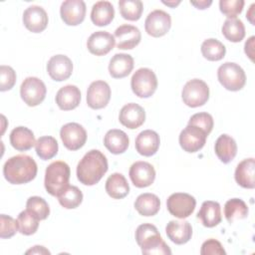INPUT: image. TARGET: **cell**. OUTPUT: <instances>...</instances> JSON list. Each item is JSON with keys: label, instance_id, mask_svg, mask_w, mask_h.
<instances>
[{"label": "cell", "instance_id": "26", "mask_svg": "<svg viewBox=\"0 0 255 255\" xmlns=\"http://www.w3.org/2000/svg\"><path fill=\"white\" fill-rule=\"evenodd\" d=\"M254 172H255V160L253 157L243 159L238 163L235 169V180L236 182L248 189H252L255 187L254 181Z\"/></svg>", "mask_w": 255, "mask_h": 255}, {"label": "cell", "instance_id": "38", "mask_svg": "<svg viewBox=\"0 0 255 255\" xmlns=\"http://www.w3.org/2000/svg\"><path fill=\"white\" fill-rule=\"evenodd\" d=\"M59 203L66 209L78 207L83 201V193L75 185H69L68 188L58 196Z\"/></svg>", "mask_w": 255, "mask_h": 255}, {"label": "cell", "instance_id": "41", "mask_svg": "<svg viewBox=\"0 0 255 255\" xmlns=\"http://www.w3.org/2000/svg\"><path fill=\"white\" fill-rule=\"evenodd\" d=\"M213 118L210 114L208 113H197L191 116V118L188 121V125L196 126L203 129L206 134L208 135L212 128H213Z\"/></svg>", "mask_w": 255, "mask_h": 255}, {"label": "cell", "instance_id": "10", "mask_svg": "<svg viewBox=\"0 0 255 255\" xmlns=\"http://www.w3.org/2000/svg\"><path fill=\"white\" fill-rule=\"evenodd\" d=\"M207 134L200 128L187 125L179 134V144L184 151L196 152L201 149L206 142Z\"/></svg>", "mask_w": 255, "mask_h": 255}, {"label": "cell", "instance_id": "40", "mask_svg": "<svg viewBox=\"0 0 255 255\" xmlns=\"http://www.w3.org/2000/svg\"><path fill=\"white\" fill-rule=\"evenodd\" d=\"M26 209L39 220L46 219L50 214V208L47 201L40 196L29 197L26 202Z\"/></svg>", "mask_w": 255, "mask_h": 255}, {"label": "cell", "instance_id": "32", "mask_svg": "<svg viewBox=\"0 0 255 255\" xmlns=\"http://www.w3.org/2000/svg\"><path fill=\"white\" fill-rule=\"evenodd\" d=\"M134 208L142 216H153L160 208V200L153 193H142L134 201Z\"/></svg>", "mask_w": 255, "mask_h": 255}, {"label": "cell", "instance_id": "15", "mask_svg": "<svg viewBox=\"0 0 255 255\" xmlns=\"http://www.w3.org/2000/svg\"><path fill=\"white\" fill-rule=\"evenodd\" d=\"M61 18L69 26L81 24L86 16V4L83 0L64 1L60 8Z\"/></svg>", "mask_w": 255, "mask_h": 255}, {"label": "cell", "instance_id": "9", "mask_svg": "<svg viewBox=\"0 0 255 255\" xmlns=\"http://www.w3.org/2000/svg\"><path fill=\"white\" fill-rule=\"evenodd\" d=\"M195 198L184 192L172 193L166 200V207L169 213L180 219L191 215L195 209Z\"/></svg>", "mask_w": 255, "mask_h": 255}, {"label": "cell", "instance_id": "24", "mask_svg": "<svg viewBox=\"0 0 255 255\" xmlns=\"http://www.w3.org/2000/svg\"><path fill=\"white\" fill-rule=\"evenodd\" d=\"M133 69V58L125 53L116 54L110 61L109 72L115 79H122L128 76Z\"/></svg>", "mask_w": 255, "mask_h": 255}, {"label": "cell", "instance_id": "34", "mask_svg": "<svg viewBox=\"0 0 255 255\" xmlns=\"http://www.w3.org/2000/svg\"><path fill=\"white\" fill-rule=\"evenodd\" d=\"M224 215L229 223L244 219L248 215V206L240 198H231L224 205Z\"/></svg>", "mask_w": 255, "mask_h": 255}, {"label": "cell", "instance_id": "7", "mask_svg": "<svg viewBox=\"0 0 255 255\" xmlns=\"http://www.w3.org/2000/svg\"><path fill=\"white\" fill-rule=\"evenodd\" d=\"M181 97L186 106L190 108L201 107L209 99V88L204 81L192 79L184 85Z\"/></svg>", "mask_w": 255, "mask_h": 255}, {"label": "cell", "instance_id": "37", "mask_svg": "<svg viewBox=\"0 0 255 255\" xmlns=\"http://www.w3.org/2000/svg\"><path fill=\"white\" fill-rule=\"evenodd\" d=\"M119 9L124 19L136 21L141 17L143 5L140 0H121L119 1Z\"/></svg>", "mask_w": 255, "mask_h": 255}, {"label": "cell", "instance_id": "3", "mask_svg": "<svg viewBox=\"0 0 255 255\" xmlns=\"http://www.w3.org/2000/svg\"><path fill=\"white\" fill-rule=\"evenodd\" d=\"M135 240L142 254L170 255L171 250L161 238L157 228L150 223L140 224L135 230Z\"/></svg>", "mask_w": 255, "mask_h": 255}, {"label": "cell", "instance_id": "44", "mask_svg": "<svg viewBox=\"0 0 255 255\" xmlns=\"http://www.w3.org/2000/svg\"><path fill=\"white\" fill-rule=\"evenodd\" d=\"M1 230H0V237L1 238H10L16 234L18 231L17 220L12 218L9 215L1 214Z\"/></svg>", "mask_w": 255, "mask_h": 255}, {"label": "cell", "instance_id": "19", "mask_svg": "<svg viewBox=\"0 0 255 255\" xmlns=\"http://www.w3.org/2000/svg\"><path fill=\"white\" fill-rule=\"evenodd\" d=\"M120 123L129 129L139 128L145 121V112L137 104L129 103L125 105L119 115Z\"/></svg>", "mask_w": 255, "mask_h": 255}, {"label": "cell", "instance_id": "17", "mask_svg": "<svg viewBox=\"0 0 255 255\" xmlns=\"http://www.w3.org/2000/svg\"><path fill=\"white\" fill-rule=\"evenodd\" d=\"M115 44V36L107 31H97L93 33L87 41L88 50L96 56L107 55L113 50Z\"/></svg>", "mask_w": 255, "mask_h": 255}, {"label": "cell", "instance_id": "5", "mask_svg": "<svg viewBox=\"0 0 255 255\" xmlns=\"http://www.w3.org/2000/svg\"><path fill=\"white\" fill-rule=\"evenodd\" d=\"M217 78L223 88L232 92L241 90L246 83L244 70L233 62L222 64L217 70Z\"/></svg>", "mask_w": 255, "mask_h": 255}, {"label": "cell", "instance_id": "25", "mask_svg": "<svg viewBox=\"0 0 255 255\" xmlns=\"http://www.w3.org/2000/svg\"><path fill=\"white\" fill-rule=\"evenodd\" d=\"M197 218L200 219L203 226L211 228L221 222V207L216 201L206 200L201 204L200 210L197 213Z\"/></svg>", "mask_w": 255, "mask_h": 255}, {"label": "cell", "instance_id": "31", "mask_svg": "<svg viewBox=\"0 0 255 255\" xmlns=\"http://www.w3.org/2000/svg\"><path fill=\"white\" fill-rule=\"evenodd\" d=\"M106 191L112 198L122 199L128 194L129 185L122 173L115 172L106 181Z\"/></svg>", "mask_w": 255, "mask_h": 255}, {"label": "cell", "instance_id": "27", "mask_svg": "<svg viewBox=\"0 0 255 255\" xmlns=\"http://www.w3.org/2000/svg\"><path fill=\"white\" fill-rule=\"evenodd\" d=\"M11 145L19 151H25L32 148L36 141L34 133L26 127H17L10 133Z\"/></svg>", "mask_w": 255, "mask_h": 255}, {"label": "cell", "instance_id": "4", "mask_svg": "<svg viewBox=\"0 0 255 255\" xmlns=\"http://www.w3.org/2000/svg\"><path fill=\"white\" fill-rule=\"evenodd\" d=\"M70 167L61 160L54 161L48 165L45 172V188L53 196H59L69 186Z\"/></svg>", "mask_w": 255, "mask_h": 255}, {"label": "cell", "instance_id": "20", "mask_svg": "<svg viewBox=\"0 0 255 255\" xmlns=\"http://www.w3.org/2000/svg\"><path fill=\"white\" fill-rule=\"evenodd\" d=\"M117 39V47L122 50H130L137 46L141 39V34L138 28L132 25H122L115 31Z\"/></svg>", "mask_w": 255, "mask_h": 255}, {"label": "cell", "instance_id": "47", "mask_svg": "<svg viewBox=\"0 0 255 255\" xmlns=\"http://www.w3.org/2000/svg\"><path fill=\"white\" fill-rule=\"evenodd\" d=\"M190 3L195 6L197 9H206L207 7H209L211 4H212V1L211 0H201V1H190Z\"/></svg>", "mask_w": 255, "mask_h": 255}, {"label": "cell", "instance_id": "39", "mask_svg": "<svg viewBox=\"0 0 255 255\" xmlns=\"http://www.w3.org/2000/svg\"><path fill=\"white\" fill-rule=\"evenodd\" d=\"M18 231L23 235L34 234L39 227V219L27 209L21 211L17 218Z\"/></svg>", "mask_w": 255, "mask_h": 255}, {"label": "cell", "instance_id": "33", "mask_svg": "<svg viewBox=\"0 0 255 255\" xmlns=\"http://www.w3.org/2000/svg\"><path fill=\"white\" fill-rule=\"evenodd\" d=\"M222 34L230 42L238 43L245 37V27L238 18H227L222 25Z\"/></svg>", "mask_w": 255, "mask_h": 255}, {"label": "cell", "instance_id": "12", "mask_svg": "<svg viewBox=\"0 0 255 255\" xmlns=\"http://www.w3.org/2000/svg\"><path fill=\"white\" fill-rule=\"evenodd\" d=\"M171 27V18L168 13L163 10L151 11L144 22L145 32L151 37L164 36Z\"/></svg>", "mask_w": 255, "mask_h": 255}, {"label": "cell", "instance_id": "16", "mask_svg": "<svg viewBox=\"0 0 255 255\" xmlns=\"http://www.w3.org/2000/svg\"><path fill=\"white\" fill-rule=\"evenodd\" d=\"M47 72L52 80L62 82L70 78L73 72V63L66 55H55L47 64Z\"/></svg>", "mask_w": 255, "mask_h": 255}, {"label": "cell", "instance_id": "14", "mask_svg": "<svg viewBox=\"0 0 255 255\" xmlns=\"http://www.w3.org/2000/svg\"><path fill=\"white\" fill-rule=\"evenodd\" d=\"M128 174L132 184L138 188L151 185L155 179V170L153 166L146 161H136L132 163Z\"/></svg>", "mask_w": 255, "mask_h": 255}, {"label": "cell", "instance_id": "29", "mask_svg": "<svg viewBox=\"0 0 255 255\" xmlns=\"http://www.w3.org/2000/svg\"><path fill=\"white\" fill-rule=\"evenodd\" d=\"M217 157L223 163H228L234 159L237 153L236 141L228 134H221L215 141L214 145Z\"/></svg>", "mask_w": 255, "mask_h": 255}, {"label": "cell", "instance_id": "6", "mask_svg": "<svg viewBox=\"0 0 255 255\" xmlns=\"http://www.w3.org/2000/svg\"><path fill=\"white\" fill-rule=\"evenodd\" d=\"M130 87L138 98L151 97L157 88V79L154 72L148 68H140L134 72L130 80Z\"/></svg>", "mask_w": 255, "mask_h": 255}, {"label": "cell", "instance_id": "22", "mask_svg": "<svg viewBox=\"0 0 255 255\" xmlns=\"http://www.w3.org/2000/svg\"><path fill=\"white\" fill-rule=\"evenodd\" d=\"M165 232L170 241L177 245H182L190 240L192 236V227L188 221L171 220L167 223Z\"/></svg>", "mask_w": 255, "mask_h": 255}, {"label": "cell", "instance_id": "1", "mask_svg": "<svg viewBox=\"0 0 255 255\" xmlns=\"http://www.w3.org/2000/svg\"><path fill=\"white\" fill-rule=\"evenodd\" d=\"M108 159L98 149L88 151L77 165V177L85 185H95L108 171Z\"/></svg>", "mask_w": 255, "mask_h": 255}, {"label": "cell", "instance_id": "36", "mask_svg": "<svg viewBox=\"0 0 255 255\" xmlns=\"http://www.w3.org/2000/svg\"><path fill=\"white\" fill-rule=\"evenodd\" d=\"M201 53L208 61H220L225 56L226 48L220 41L210 38L201 44Z\"/></svg>", "mask_w": 255, "mask_h": 255}, {"label": "cell", "instance_id": "43", "mask_svg": "<svg viewBox=\"0 0 255 255\" xmlns=\"http://www.w3.org/2000/svg\"><path fill=\"white\" fill-rule=\"evenodd\" d=\"M16 83V73L10 66L2 65L0 67V91L11 90Z\"/></svg>", "mask_w": 255, "mask_h": 255}, {"label": "cell", "instance_id": "13", "mask_svg": "<svg viewBox=\"0 0 255 255\" xmlns=\"http://www.w3.org/2000/svg\"><path fill=\"white\" fill-rule=\"evenodd\" d=\"M111 99V88L105 81L91 83L87 91V104L91 109L100 110L105 108Z\"/></svg>", "mask_w": 255, "mask_h": 255}, {"label": "cell", "instance_id": "48", "mask_svg": "<svg viewBox=\"0 0 255 255\" xmlns=\"http://www.w3.org/2000/svg\"><path fill=\"white\" fill-rule=\"evenodd\" d=\"M50 254V251L47 250L45 247L43 246H34V248L26 251V254Z\"/></svg>", "mask_w": 255, "mask_h": 255}, {"label": "cell", "instance_id": "18", "mask_svg": "<svg viewBox=\"0 0 255 255\" xmlns=\"http://www.w3.org/2000/svg\"><path fill=\"white\" fill-rule=\"evenodd\" d=\"M23 23L29 31L33 33H40L47 28V12L41 6H29L23 13Z\"/></svg>", "mask_w": 255, "mask_h": 255}, {"label": "cell", "instance_id": "28", "mask_svg": "<svg viewBox=\"0 0 255 255\" xmlns=\"http://www.w3.org/2000/svg\"><path fill=\"white\" fill-rule=\"evenodd\" d=\"M128 134L124 130L117 128L110 129L104 137L105 146L114 154L125 152L128 147Z\"/></svg>", "mask_w": 255, "mask_h": 255}, {"label": "cell", "instance_id": "49", "mask_svg": "<svg viewBox=\"0 0 255 255\" xmlns=\"http://www.w3.org/2000/svg\"><path fill=\"white\" fill-rule=\"evenodd\" d=\"M162 3L163 4H165V5H167V6H169V7H175L176 5H178L179 3H180V1L178 0V1H162Z\"/></svg>", "mask_w": 255, "mask_h": 255}, {"label": "cell", "instance_id": "35", "mask_svg": "<svg viewBox=\"0 0 255 255\" xmlns=\"http://www.w3.org/2000/svg\"><path fill=\"white\" fill-rule=\"evenodd\" d=\"M35 149L37 155L43 159L48 160L54 157L58 152V141L55 137L50 135L41 136L35 143Z\"/></svg>", "mask_w": 255, "mask_h": 255}, {"label": "cell", "instance_id": "21", "mask_svg": "<svg viewBox=\"0 0 255 255\" xmlns=\"http://www.w3.org/2000/svg\"><path fill=\"white\" fill-rule=\"evenodd\" d=\"M160 143L159 135L156 131L145 129L140 131L135 138V149L143 156H151L156 153Z\"/></svg>", "mask_w": 255, "mask_h": 255}, {"label": "cell", "instance_id": "42", "mask_svg": "<svg viewBox=\"0 0 255 255\" xmlns=\"http://www.w3.org/2000/svg\"><path fill=\"white\" fill-rule=\"evenodd\" d=\"M243 0H220L219 8L220 11L228 18H236L243 10Z\"/></svg>", "mask_w": 255, "mask_h": 255}, {"label": "cell", "instance_id": "46", "mask_svg": "<svg viewBox=\"0 0 255 255\" xmlns=\"http://www.w3.org/2000/svg\"><path fill=\"white\" fill-rule=\"evenodd\" d=\"M254 36H251L245 43V53L250 58L251 61H253V47H254Z\"/></svg>", "mask_w": 255, "mask_h": 255}, {"label": "cell", "instance_id": "23", "mask_svg": "<svg viewBox=\"0 0 255 255\" xmlns=\"http://www.w3.org/2000/svg\"><path fill=\"white\" fill-rule=\"evenodd\" d=\"M81 102V92L77 86L67 85L62 87L56 95V103L63 111L76 109Z\"/></svg>", "mask_w": 255, "mask_h": 255}, {"label": "cell", "instance_id": "8", "mask_svg": "<svg viewBox=\"0 0 255 255\" xmlns=\"http://www.w3.org/2000/svg\"><path fill=\"white\" fill-rule=\"evenodd\" d=\"M47 89L42 80L36 77L26 78L20 87V95L25 104L29 107L40 105L46 97Z\"/></svg>", "mask_w": 255, "mask_h": 255}, {"label": "cell", "instance_id": "45", "mask_svg": "<svg viewBox=\"0 0 255 255\" xmlns=\"http://www.w3.org/2000/svg\"><path fill=\"white\" fill-rule=\"evenodd\" d=\"M201 255H225L226 252L221 243L215 239H208L201 245Z\"/></svg>", "mask_w": 255, "mask_h": 255}, {"label": "cell", "instance_id": "2", "mask_svg": "<svg viewBox=\"0 0 255 255\" xmlns=\"http://www.w3.org/2000/svg\"><path fill=\"white\" fill-rule=\"evenodd\" d=\"M37 163L27 154L10 157L3 166L5 179L12 184H24L32 181L37 175Z\"/></svg>", "mask_w": 255, "mask_h": 255}, {"label": "cell", "instance_id": "11", "mask_svg": "<svg viewBox=\"0 0 255 255\" xmlns=\"http://www.w3.org/2000/svg\"><path fill=\"white\" fill-rule=\"evenodd\" d=\"M60 136L63 144L70 150H78L87 140V131L77 123H68L61 128Z\"/></svg>", "mask_w": 255, "mask_h": 255}, {"label": "cell", "instance_id": "30", "mask_svg": "<svg viewBox=\"0 0 255 255\" xmlns=\"http://www.w3.org/2000/svg\"><path fill=\"white\" fill-rule=\"evenodd\" d=\"M115 17V9L109 1H98L96 2L91 11V20L96 26H107Z\"/></svg>", "mask_w": 255, "mask_h": 255}]
</instances>
